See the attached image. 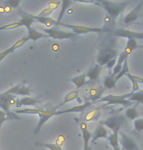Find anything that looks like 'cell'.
I'll use <instances>...</instances> for the list:
<instances>
[{"label":"cell","instance_id":"obj_28","mask_svg":"<svg viewBox=\"0 0 143 150\" xmlns=\"http://www.w3.org/2000/svg\"><path fill=\"white\" fill-rule=\"evenodd\" d=\"M131 102H135L137 104H142L143 105V90H138L137 92L132 93V95L130 96L128 99Z\"/></svg>","mask_w":143,"mask_h":150},{"label":"cell","instance_id":"obj_22","mask_svg":"<svg viewBox=\"0 0 143 150\" xmlns=\"http://www.w3.org/2000/svg\"><path fill=\"white\" fill-rule=\"evenodd\" d=\"M32 15V18L35 20V23H39V24H42L46 27L52 28L53 26H56V21H54L53 19H51L50 17H42V16H38V15Z\"/></svg>","mask_w":143,"mask_h":150},{"label":"cell","instance_id":"obj_16","mask_svg":"<svg viewBox=\"0 0 143 150\" xmlns=\"http://www.w3.org/2000/svg\"><path fill=\"white\" fill-rule=\"evenodd\" d=\"M93 102H85L82 103L81 105H78V106H75V107H72L70 109H67V110H61V111H56L55 113V116H58V115H62V114H68V113H83L85 110H86L87 108H89Z\"/></svg>","mask_w":143,"mask_h":150},{"label":"cell","instance_id":"obj_18","mask_svg":"<svg viewBox=\"0 0 143 150\" xmlns=\"http://www.w3.org/2000/svg\"><path fill=\"white\" fill-rule=\"evenodd\" d=\"M108 137V131L105 129V127L103 125H99L96 127L95 131L92 134L91 137V143H95L97 139L99 138H107Z\"/></svg>","mask_w":143,"mask_h":150},{"label":"cell","instance_id":"obj_20","mask_svg":"<svg viewBox=\"0 0 143 150\" xmlns=\"http://www.w3.org/2000/svg\"><path fill=\"white\" fill-rule=\"evenodd\" d=\"M105 106H99L96 108L90 110V111L86 112L85 116H83V120L86 122H90V121H96L100 118L101 116V109Z\"/></svg>","mask_w":143,"mask_h":150},{"label":"cell","instance_id":"obj_37","mask_svg":"<svg viewBox=\"0 0 143 150\" xmlns=\"http://www.w3.org/2000/svg\"><path fill=\"white\" fill-rule=\"evenodd\" d=\"M116 63H117V58H115V59H112V60H110L109 62H107L105 66L108 68L109 71H111V70L115 67V65H116Z\"/></svg>","mask_w":143,"mask_h":150},{"label":"cell","instance_id":"obj_38","mask_svg":"<svg viewBox=\"0 0 143 150\" xmlns=\"http://www.w3.org/2000/svg\"><path fill=\"white\" fill-rule=\"evenodd\" d=\"M73 2H78V3H96V0H73Z\"/></svg>","mask_w":143,"mask_h":150},{"label":"cell","instance_id":"obj_27","mask_svg":"<svg viewBox=\"0 0 143 150\" xmlns=\"http://www.w3.org/2000/svg\"><path fill=\"white\" fill-rule=\"evenodd\" d=\"M119 132H112V134L110 135V137H108L109 143H110L111 145H112V147H113V150H116L118 148H120V144H119Z\"/></svg>","mask_w":143,"mask_h":150},{"label":"cell","instance_id":"obj_25","mask_svg":"<svg viewBox=\"0 0 143 150\" xmlns=\"http://www.w3.org/2000/svg\"><path fill=\"white\" fill-rule=\"evenodd\" d=\"M138 112L136 110V106L134 107H131V108H128L125 110V118L127 119L128 121H134L138 118Z\"/></svg>","mask_w":143,"mask_h":150},{"label":"cell","instance_id":"obj_21","mask_svg":"<svg viewBox=\"0 0 143 150\" xmlns=\"http://www.w3.org/2000/svg\"><path fill=\"white\" fill-rule=\"evenodd\" d=\"M78 94H80V91H78V89H75V90H72V91H70L68 94H66V96L64 97V100L63 102L61 104H59V105L57 106L58 108L61 106H63L64 104L68 103V102H71L72 100H75V99H77V102L80 103V105H81L82 104V100H81V98L78 96Z\"/></svg>","mask_w":143,"mask_h":150},{"label":"cell","instance_id":"obj_6","mask_svg":"<svg viewBox=\"0 0 143 150\" xmlns=\"http://www.w3.org/2000/svg\"><path fill=\"white\" fill-rule=\"evenodd\" d=\"M19 14L21 15V20L17 22H13L10 23L8 25H5V26L0 27V30H9V29H16V28L19 27H26L27 29L30 27H32V25L33 24L35 20L32 18V15L27 12H25L23 10H19Z\"/></svg>","mask_w":143,"mask_h":150},{"label":"cell","instance_id":"obj_5","mask_svg":"<svg viewBox=\"0 0 143 150\" xmlns=\"http://www.w3.org/2000/svg\"><path fill=\"white\" fill-rule=\"evenodd\" d=\"M59 26H62L73 30V33L77 35H83V33H105L110 32V27H106V26L102 28H93V27H85V26H77V25H68V24H64V23H60Z\"/></svg>","mask_w":143,"mask_h":150},{"label":"cell","instance_id":"obj_8","mask_svg":"<svg viewBox=\"0 0 143 150\" xmlns=\"http://www.w3.org/2000/svg\"><path fill=\"white\" fill-rule=\"evenodd\" d=\"M44 33H46L49 38L54 39H75L78 38L77 35L71 32H65L57 28H48V29H43Z\"/></svg>","mask_w":143,"mask_h":150},{"label":"cell","instance_id":"obj_13","mask_svg":"<svg viewBox=\"0 0 143 150\" xmlns=\"http://www.w3.org/2000/svg\"><path fill=\"white\" fill-rule=\"evenodd\" d=\"M142 5H143V1H140L139 4L137 5L134 9L131 10L130 12L125 17L124 20H123L125 26L128 27V26H130L131 24H133V23L136 21L137 18H138V16H139L140 10H141V8H142Z\"/></svg>","mask_w":143,"mask_h":150},{"label":"cell","instance_id":"obj_33","mask_svg":"<svg viewBox=\"0 0 143 150\" xmlns=\"http://www.w3.org/2000/svg\"><path fill=\"white\" fill-rule=\"evenodd\" d=\"M30 94V88L25 83H22V86H20V88L17 91L16 95H23V96H29Z\"/></svg>","mask_w":143,"mask_h":150},{"label":"cell","instance_id":"obj_9","mask_svg":"<svg viewBox=\"0 0 143 150\" xmlns=\"http://www.w3.org/2000/svg\"><path fill=\"white\" fill-rule=\"evenodd\" d=\"M125 121H127V119L125 118V116H111L108 119H106L104 122H102L101 125H104L105 127L109 128L113 132H119L122 125Z\"/></svg>","mask_w":143,"mask_h":150},{"label":"cell","instance_id":"obj_24","mask_svg":"<svg viewBox=\"0 0 143 150\" xmlns=\"http://www.w3.org/2000/svg\"><path fill=\"white\" fill-rule=\"evenodd\" d=\"M69 81H72L77 89L81 88L83 86H85L86 84V74L83 73V74H81V75L77 76V77L71 78V79H69Z\"/></svg>","mask_w":143,"mask_h":150},{"label":"cell","instance_id":"obj_39","mask_svg":"<svg viewBox=\"0 0 143 150\" xmlns=\"http://www.w3.org/2000/svg\"><path fill=\"white\" fill-rule=\"evenodd\" d=\"M64 142V137H59L57 138V140H56V144H58V145L62 146V144Z\"/></svg>","mask_w":143,"mask_h":150},{"label":"cell","instance_id":"obj_41","mask_svg":"<svg viewBox=\"0 0 143 150\" xmlns=\"http://www.w3.org/2000/svg\"><path fill=\"white\" fill-rule=\"evenodd\" d=\"M83 150H92V147L89 145L88 147H83Z\"/></svg>","mask_w":143,"mask_h":150},{"label":"cell","instance_id":"obj_36","mask_svg":"<svg viewBox=\"0 0 143 150\" xmlns=\"http://www.w3.org/2000/svg\"><path fill=\"white\" fill-rule=\"evenodd\" d=\"M8 120H9L8 115L4 111H2V110L0 109V129H1V127H2V125H3L4 122H6Z\"/></svg>","mask_w":143,"mask_h":150},{"label":"cell","instance_id":"obj_15","mask_svg":"<svg viewBox=\"0 0 143 150\" xmlns=\"http://www.w3.org/2000/svg\"><path fill=\"white\" fill-rule=\"evenodd\" d=\"M27 41H29V40H27V35H25L24 38H22L21 39H19L18 41H16L11 47L3 50L2 52H0V62L3 60V59L6 58L9 54H11V53H13L14 51H15V50L18 49V48H20L21 46H23V45L26 43Z\"/></svg>","mask_w":143,"mask_h":150},{"label":"cell","instance_id":"obj_30","mask_svg":"<svg viewBox=\"0 0 143 150\" xmlns=\"http://www.w3.org/2000/svg\"><path fill=\"white\" fill-rule=\"evenodd\" d=\"M37 146L43 147V148L49 149V150H63L62 147L56 143H49V142H36Z\"/></svg>","mask_w":143,"mask_h":150},{"label":"cell","instance_id":"obj_31","mask_svg":"<svg viewBox=\"0 0 143 150\" xmlns=\"http://www.w3.org/2000/svg\"><path fill=\"white\" fill-rule=\"evenodd\" d=\"M81 135H82L83 139V147H88L89 146V140L91 139L92 134L90 132H88V129H81Z\"/></svg>","mask_w":143,"mask_h":150},{"label":"cell","instance_id":"obj_17","mask_svg":"<svg viewBox=\"0 0 143 150\" xmlns=\"http://www.w3.org/2000/svg\"><path fill=\"white\" fill-rule=\"evenodd\" d=\"M41 100L39 98H32L30 96H25L21 99H17L15 106L20 108L22 106H35L37 104H40Z\"/></svg>","mask_w":143,"mask_h":150},{"label":"cell","instance_id":"obj_26","mask_svg":"<svg viewBox=\"0 0 143 150\" xmlns=\"http://www.w3.org/2000/svg\"><path fill=\"white\" fill-rule=\"evenodd\" d=\"M116 83L117 81L115 80V77L114 76H112V74L110 75L106 76L105 79H104V88L106 89H112V88H115L116 87Z\"/></svg>","mask_w":143,"mask_h":150},{"label":"cell","instance_id":"obj_7","mask_svg":"<svg viewBox=\"0 0 143 150\" xmlns=\"http://www.w3.org/2000/svg\"><path fill=\"white\" fill-rule=\"evenodd\" d=\"M58 107H40V112L37 115L39 117L38 124L36 125L33 134H37L40 132L41 128L43 127V125L46 123L49 119H51L53 116H55V113L57 111Z\"/></svg>","mask_w":143,"mask_h":150},{"label":"cell","instance_id":"obj_2","mask_svg":"<svg viewBox=\"0 0 143 150\" xmlns=\"http://www.w3.org/2000/svg\"><path fill=\"white\" fill-rule=\"evenodd\" d=\"M128 4H130V1L115 2L109 1V0H96V3H95V5L103 8L108 13V16L112 19L113 22L116 21L118 17L124 12V10Z\"/></svg>","mask_w":143,"mask_h":150},{"label":"cell","instance_id":"obj_4","mask_svg":"<svg viewBox=\"0 0 143 150\" xmlns=\"http://www.w3.org/2000/svg\"><path fill=\"white\" fill-rule=\"evenodd\" d=\"M16 95L7 94V93H1L0 94V109L4 111L9 117V120H21L19 116H17L16 113L10 110V105L16 103Z\"/></svg>","mask_w":143,"mask_h":150},{"label":"cell","instance_id":"obj_34","mask_svg":"<svg viewBox=\"0 0 143 150\" xmlns=\"http://www.w3.org/2000/svg\"><path fill=\"white\" fill-rule=\"evenodd\" d=\"M134 131L137 132H141L143 131V119H136L133 122Z\"/></svg>","mask_w":143,"mask_h":150},{"label":"cell","instance_id":"obj_43","mask_svg":"<svg viewBox=\"0 0 143 150\" xmlns=\"http://www.w3.org/2000/svg\"><path fill=\"white\" fill-rule=\"evenodd\" d=\"M116 150H122V149H120V148H118V149H116Z\"/></svg>","mask_w":143,"mask_h":150},{"label":"cell","instance_id":"obj_23","mask_svg":"<svg viewBox=\"0 0 143 150\" xmlns=\"http://www.w3.org/2000/svg\"><path fill=\"white\" fill-rule=\"evenodd\" d=\"M73 3V0H62L61 2V10H60V13L58 15V19H57V22H56V26H59V24L62 21V19L64 18L65 14L68 10V8L70 7V5Z\"/></svg>","mask_w":143,"mask_h":150},{"label":"cell","instance_id":"obj_12","mask_svg":"<svg viewBox=\"0 0 143 150\" xmlns=\"http://www.w3.org/2000/svg\"><path fill=\"white\" fill-rule=\"evenodd\" d=\"M102 67L99 64H95L92 67H90L86 72V78L88 79V81H86V84H93L95 81H98L99 79V75L102 70Z\"/></svg>","mask_w":143,"mask_h":150},{"label":"cell","instance_id":"obj_10","mask_svg":"<svg viewBox=\"0 0 143 150\" xmlns=\"http://www.w3.org/2000/svg\"><path fill=\"white\" fill-rule=\"evenodd\" d=\"M112 35H114L116 38H127L128 39H143V32H133V30H125V29H116L115 28H110V32Z\"/></svg>","mask_w":143,"mask_h":150},{"label":"cell","instance_id":"obj_1","mask_svg":"<svg viewBox=\"0 0 143 150\" xmlns=\"http://www.w3.org/2000/svg\"><path fill=\"white\" fill-rule=\"evenodd\" d=\"M119 55L117 38L111 33H105L98 44L97 64L104 66L107 62L115 59Z\"/></svg>","mask_w":143,"mask_h":150},{"label":"cell","instance_id":"obj_14","mask_svg":"<svg viewBox=\"0 0 143 150\" xmlns=\"http://www.w3.org/2000/svg\"><path fill=\"white\" fill-rule=\"evenodd\" d=\"M104 92L105 88L103 86L92 84V86L88 89V99L92 102H98L102 95L104 94Z\"/></svg>","mask_w":143,"mask_h":150},{"label":"cell","instance_id":"obj_42","mask_svg":"<svg viewBox=\"0 0 143 150\" xmlns=\"http://www.w3.org/2000/svg\"><path fill=\"white\" fill-rule=\"evenodd\" d=\"M138 47L139 48H143V45H138Z\"/></svg>","mask_w":143,"mask_h":150},{"label":"cell","instance_id":"obj_32","mask_svg":"<svg viewBox=\"0 0 143 150\" xmlns=\"http://www.w3.org/2000/svg\"><path fill=\"white\" fill-rule=\"evenodd\" d=\"M56 3H50L48 6H47L45 9L41 11L40 13L38 14V16H42V17H48L50 14H51L53 11L55 10V8H56Z\"/></svg>","mask_w":143,"mask_h":150},{"label":"cell","instance_id":"obj_11","mask_svg":"<svg viewBox=\"0 0 143 150\" xmlns=\"http://www.w3.org/2000/svg\"><path fill=\"white\" fill-rule=\"evenodd\" d=\"M119 144L122 145V150H140L135 140L125 132H119Z\"/></svg>","mask_w":143,"mask_h":150},{"label":"cell","instance_id":"obj_44","mask_svg":"<svg viewBox=\"0 0 143 150\" xmlns=\"http://www.w3.org/2000/svg\"><path fill=\"white\" fill-rule=\"evenodd\" d=\"M139 25H141V26H143V23H141V24H139Z\"/></svg>","mask_w":143,"mask_h":150},{"label":"cell","instance_id":"obj_40","mask_svg":"<svg viewBox=\"0 0 143 150\" xmlns=\"http://www.w3.org/2000/svg\"><path fill=\"white\" fill-rule=\"evenodd\" d=\"M80 131L81 129H87V125H86V123L85 122H80Z\"/></svg>","mask_w":143,"mask_h":150},{"label":"cell","instance_id":"obj_3","mask_svg":"<svg viewBox=\"0 0 143 150\" xmlns=\"http://www.w3.org/2000/svg\"><path fill=\"white\" fill-rule=\"evenodd\" d=\"M132 95V92L125 93V94L122 95H113V94H108L105 96H102L98 102H106L105 106L108 105H123L124 107H130L132 105L133 102H131L128 99L130 96Z\"/></svg>","mask_w":143,"mask_h":150},{"label":"cell","instance_id":"obj_35","mask_svg":"<svg viewBox=\"0 0 143 150\" xmlns=\"http://www.w3.org/2000/svg\"><path fill=\"white\" fill-rule=\"evenodd\" d=\"M20 3H21V0H6L4 4L11 8H18Z\"/></svg>","mask_w":143,"mask_h":150},{"label":"cell","instance_id":"obj_19","mask_svg":"<svg viewBox=\"0 0 143 150\" xmlns=\"http://www.w3.org/2000/svg\"><path fill=\"white\" fill-rule=\"evenodd\" d=\"M49 38L46 33H40L38 30H36L35 29H33L32 27H30L27 28V40H32V41H36L40 38Z\"/></svg>","mask_w":143,"mask_h":150},{"label":"cell","instance_id":"obj_29","mask_svg":"<svg viewBox=\"0 0 143 150\" xmlns=\"http://www.w3.org/2000/svg\"><path fill=\"white\" fill-rule=\"evenodd\" d=\"M128 73H130V68H128V58L125 60L124 64H123L122 70H120V73L115 77V80H116V81H118L122 77H124V76L127 75Z\"/></svg>","mask_w":143,"mask_h":150}]
</instances>
